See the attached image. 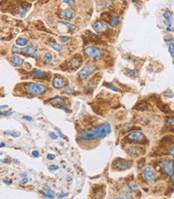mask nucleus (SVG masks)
<instances>
[{
	"instance_id": "obj_48",
	"label": "nucleus",
	"mask_w": 174,
	"mask_h": 199,
	"mask_svg": "<svg viewBox=\"0 0 174 199\" xmlns=\"http://www.w3.org/2000/svg\"><path fill=\"white\" fill-rule=\"evenodd\" d=\"M65 3H67L68 5H69V6H71V5H72V3H73V2H70V1H67V0H64L63 1Z\"/></svg>"
},
{
	"instance_id": "obj_20",
	"label": "nucleus",
	"mask_w": 174,
	"mask_h": 199,
	"mask_svg": "<svg viewBox=\"0 0 174 199\" xmlns=\"http://www.w3.org/2000/svg\"><path fill=\"white\" fill-rule=\"evenodd\" d=\"M119 17L118 16V15H115V16H112L111 19H110V20L108 21V23H109V25L111 26V27H116V25H117V23H119Z\"/></svg>"
},
{
	"instance_id": "obj_30",
	"label": "nucleus",
	"mask_w": 174,
	"mask_h": 199,
	"mask_svg": "<svg viewBox=\"0 0 174 199\" xmlns=\"http://www.w3.org/2000/svg\"><path fill=\"white\" fill-rule=\"evenodd\" d=\"M169 51L171 54L172 57H173V56H174V44H173V40L171 41V43L169 45Z\"/></svg>"
},
{
	"instance_id": "obj_39",
	"label": "nucleus",
	"mask_w": 174,
	"mask_h": 199,
	"mask_svg": "<svg viewBox=\"0 0 174 199\" xmlns=\"http://www.w3.org/2000/svg\"><path fill=\"white\" fill-rule=\"evenodd\" d=\"M43 195H44L45 197H48V198H53V197H54V194H48V193H44Z\"/></svg>"
},
{
	"instance_id": "obj_47",
	"label": "nucleus",
	"mask_w": 174,
	"mask_h": 199,
	"mask_svg": "<svg viewBox=\"0 0 174 199\" xmlns=\"http://www.w3.org/2000/svg\"><path fill=\"white\" fill-rule=\"evenodd\" d=\"M20 176H21L22 177H23V178H25V177H27V174L26 173H20Z\"/></svg>"
},
{
	"instance_id": "obj_4",
	"label": "nucleus",
	"mask_w": 174,
	"mask_h": 199,
	"mask_svg": "<svg viewBox=\"0 0 174 199\" xmlns=\"http://www.w3.org/2000/svg\"><path fill=\"white\" fill-rule=\"evenodd\" d=\"M127 138L130 141H133L134 143L137 144H144L145 141H147L145 135L142 133L141 132H132L127 136Z\"/></svg>"
},
{
	"instance_id": "obj_8",
	"label": "nucleus",
	"mask_w": 174,
	"mask_h": 199,
	"mask_svg": "<svg viewBox=\"0 0 174 199\" xmlns=\"http://www.w3.org/2000/svg\"><path fill=\"white\" fill-rule=\"evenodd\" d=\"M95 70H96V66L94 64H88L80 70V71L79 72V76L82 79H84V78L92 74Z\"/></svg>"
},
{
	"instance_id": "obj_51",
	"label": "nucleus",
	"mask_w": 174,
	"mask_h": 199,
	"mask_svg": "<svg viewBox=\"0 0 174 199\" xmlns=\"http://www.w3.org/2000/svg\"><path fill=\"white\" fill-rule=\"evenodd\" d=\"M5 145H6L5 143H1V144H0V146H1V147H4Z\"/></svg>"
},
{
	"instance_id": "obj_16",
	"label": "nucleus",
	"mask_w": 174,
	"mask_h": 199,
	"mask_svg": "<svg viewBox=\"0 0 174 199\" xmlns=\"http://www.w3.org/2000/svg\"><path fill=\"white\" fill-rule=\"evenodd\" d=\"M164 17H165V23L168 27H170L172 23V12L167 11L164 13Z\"/></svg>"
},
{
	"instance_id": "obj_32",
	"label": "nucleus",
	"mask_w": 174,
	"mask_h": 199,
	"mask_svg": "<svg viewBox=\"0 0 174 199\" xmlns=\"http://www.w3.org/2000/svg\"><path fill=\"white\" fill-rule=\"evenodd\" d=\"M44 190L45 191V193H48V194H54V191L49 187L48 185H44Z\"/></svg>"
},
{
	"instance_id": "obj_35",
	"label": "nucleus",
	"mask_w": 174,
	"mask_h": 199,
	"mask_svg": "<svg viewBox=\"0 0 174 199\" xmlns=\"http://www.w3.org/2000/svg\"><path fill=\"white\" fill-rule=\"evenodd\" d=\"M27 10L23 9V8H22L21 7L19 8V14H20V15H24L27 13Z\"/></svg>"
},
{
	"instance_id": "obj_49",
	"label": "nucleus",
	"mask_w": 174,
	"mask_h": 199,
	"mask_svg": "<svg viewBox=\"0 0 174 199\" xmlns=\"http://www.w3.org/2000/svg\"><path fill=\"white\" fill-rule=\"evenodd\" d=\"M3 182L6 183V184H11V183H12V182H11V181L8 182V180H3Z\"/></svg>"
},
{
	"instance_id": "obj_6",
	"label": "nucleus",
	"mask_w": 174,
	"mask_h": 199,
	"mask_svg": "<svg viewBox=\"0 0 174 199\" xmlns=\"http://www.w3.org/2000/svg\"><path fill=\"white\" fill-rule=\"evenodd\" d=\"M87 57L91 59H100L102 56V51L95 46H89L84 50Z\"/></svg>"
},
{
	"instance_id": "obj_7",
	"label": "nucleus",
	"mask_w": 174,
	"mask_h": 199,
	"mask_svg": "<svg viewBox=\"0 0 174 199\" xmlns=\"http://www.w3.org/2000/svg\"><path fill=\"white\" fill-rule=\"evenodd\" d=\"M131 165H132V162L130 161H127L122 158H117L114 161L112 166L118 170H125L129 169Z\"/></svg>"
},
{
	"instance_id": "obj_12",
	"label": "nucleus",
	"mask_w": 174,
	"mask_h": 199,
	"mask_svg": "<svg viewBox=\"0 0 174 199\" xmlns=\"http://www.w3.org/2000/svg\"><path fill=\"white\" fill-rule=\"evenodd\" d=\"M60 16L63 18V19H71L75 16V12L68 10V9H65V10H62L60 12Z\"/></svg>"
},
{
	"instance_id": "obj_24",
	"label": "nucleus",
	"mask_w": 174,
	"mask_h": 199,
	"mask_svg": "<svg viewBox=\"0 0 174 199\" xmlns=\"http://www.w3.org/2000/svg\"><path fill=\"white\" fill-rule=\"evenodd\" d=\"M44 61H45L47 64L51 63V61H52V56H51V54L49 53V52L46 53L45 55H44Z\"/></svg>"
},
{
	"instance_id": "obj_17",
	"label": "nucleus",
	"mask_w": 174,
	"mask_h": 199,
	"mask_svg": "<svg viewBox=\"0 0 174 199\" xmlns=\"http://www.w3.org/2000/svg\"><path fill=\"white\" fill-rule=\"evenodd\" d=\"M10 59H11V61H12L17 66H20L24 63V59H23V58H21L20 56H17V55H13L12 56H11Z\"/></svg>"
},
{
	"instance_id": "obj_15",
	"label": "nucleus",
	"mask_w": 174,
	"mask_h": 199,
	"mask_svg": "<svg viewBox=\"0 0 174 199\" xmlns=\"http://www.w3.org/2000/svg\"><path fill=\"white\" fill-rule=\"evenodd\" d=\"M127 152L128 154H130L131 156H138V154H140V152H142V149L141 148H139L137 146H129L128 147L127 149Z\"/></svg>"
},
{
	"instance_id": "obj_25",
	"label": "nucleus",
	"mask_w": 174,
	"mask_h": 199,
	"mask_svg": "<svg viewBox=\"0 0 174 199\" xmlns=\"http://www.w3.org/2000/svg\"><path fill=\"white\" fill-rule=\"evenodd\" d=\"M112 199H131V194L127 193V194H123L117 197H114Z\"/></svg>"
},
{
	"instance_id": "obj_21",
	"label": "nucleus",
	"mask_w": 174,
	"mask_h": 199,
	"mask_svg": "<svg viewBox=\"0 0 174 199\" xmlns=\"http://www.w3.org/2000/svg\"><path fill=\"white\" fill-rule=\"evenodd\" d=\"M28 43V40L25 38H23V37H19L16 39V44L19 45L20 47H23V46H26Z\"/></svg>"
},
{
	"instance_id": "obj_34",
	"label": "nucleus",
	"mask_w": 174,
	"mask_h": 199,
	"mask_svg": "<svg viewBox=\"0 0 174 199\" xmlns=\"http://www.w3.org/2000/svg\"><path fill=\"white\" fill-rule=\"evenodd\" d=\"M59 169V167L58 166V165H50L49 166V170L50 171H55V170H58Z\"/></svg>"
},
{
	"instance_id": "obj_50",
	"label": "nucleus",
	"mask_w": 174,
	"mask_h": 199,
	"mask_svg": "<svg viewBox=\"0 0 174 199\" xmlns=\"http://www.w3.org/2000/svg\"><path fill=\"white\" fill-rule=\"evenodd\" d=\"M8 108L7 105H0V109H4V108Z\"/></svg>"
},
{
	"instance_id": "obj_45",
	"label": "nucleus",
	"mask_w": 174,
	"mask_h": 199,
	"mask_svg": "<svg viewBox=\"0 0 174 199\" xmlns=\"http://www.w3.org/2000/svg\"><path fill=\"white\" fill-rule=\"evenodd\" d=\"M68 195V193H64V194L58 195V198H62V197H67Z\"/></svg>"
},
{
	"instance_id": "obj_11",
	"label": "nucleus",
	"mask_w": 174,
	"mask_h": 199,
	"mask_svg": "<svg viewBox=\"0 0 174 199\" xmlns=\"http://www.w3.org/2000/svg\"><path fill=\"white\" fill-rule=\"evenodd\" d=\"M144 175H145V179L148 182H153L155 180V173L153 170V169L149 166H146L144 170Z\"/></svg>"
},
{
	"instance_id": "obj_46",
	"label": "nucleus",
	"mask_w": 174,
	"mask_h": 199,
	"mask_svg": "<svg viewBox=\"0 0 174 199\" xmlns=\"http://www.w3.org/2000/svg\"><path fill=\"white\" fill-rule=\"evenodd\" d=\"M27 181H28V179H27V177H25V178H23V180H22L21 183H22V184H25V183H27Z\"/></svg>"
},
{
	"instance_id": "obj_36",
	"label": "nucleus",
	"mask_w": 174,
	"mask_h": 199,
	"mask_svg": "<svg viewBox=\"0 0 174 199\" xmlns=\"http://www.w3.org/2000/svg\"><path fill=\"white\" fill-rule=\"evenodd\" d=\"M49 135H50V137L51 138V139H53V140H56L57 138H58V136L55 133V132H50Z\"/></svg>"
},
{
	"instance_id": "obj_5",
	"label": "nucleus",
	"mask_w": 174,
	"mask_h": 199,
	"mask_svg": "<svg viewBox=\"0 0 174 199\" xmlns=\"http://www.w3.org/2000/svg\"><path fill=\"white\" fill-rule=\"evenodd\" d=\"M162 170L171 177L172 183H173L174 163L172 160H165L162 161Z\"/></svg>"
},
{
	"instance_id": "obj_18",
	"label": "nucleus",
	"mask_w": 174,
	"mask_h": 199,
	"mask_svg": "<svg viewBox=\"0 0 174 199\" xmlns=\"http://www.w3.org/2000/svg\"><path fill=\"white\" fill-rule=\"evenodd\" d=\"M157 107L160 108V110H161L162 112H164L165 113H168L170 112V108L168 104H163L162 102L160 100L159 102H157Z\"/></svg>"
},
{
	"instance_id": "obj_29",
	"label": "nucleus",
	"mask_w": 174,
	"mask_h": 199,
	"mask_svg": "<svg viewBox=\"0 0 174 199\" xmlns=\"http://www.w3.org/2000/svg\"><path fill=\"white\" fill-rule=\"evenodd\" d=\"M128 185L130 190H132V191H137L138 190V187L137 185H136V183L134 182H129L128 183Z\"/></svg>"
},
{
	"instance_id": "obj_19",
	"label": "nucleus",
	"mask_w": 174,
	"mask_h": 199,
	"mask_svg": "<svg viewBox=\"0 0 174 199\" xmlns=\"http://www.w3.org/2000/svg\"><path fill=\"white\" fill-rule=\"evenodd\" d=\"M149 108H150V106L147 103H143V104L140 103V104H137L134 107V109L139 110V111H145V110H147Z\"/></svg>"
},
{
	"instance_id": "obj_14",
	"label": "nucleus",
	"mask_w": 174,
	"mask_h": 199,
	"mask_svg": "<svg viewBox=\"0 0 174 199\" xmlns=\"http://www.w3.org/2000/svg\"><path fill=\"white\" fill-rule=\"evenodd\" d=\"M31 73L37 78V79H45V78L47 76V72L44 71H42L39 69H33Z\"/></svg>"
},
{
	"instance_id": "obj_9",
	"label": "nucleus",
	"mask_w": 174,
	"mask_h": 199,
	"mask_svg": "<svg viewBox=\"0 0 174 199\" xmlns=\"http://www.w3.org/2000/svg\"><path fill=\"white\" fill-rule=\"evenodd\" d=\"M93 29L98 33H105L108 30V27L104 23L97 20L93 23Z\"/></svg>"
},
{
	"instance_id": "obj_38",
	"label": "nucleus",
	"mask_w": 174,
	"mask_h": 199,
	"mask_svg": "<svg viewBox=\"0 0 174 199\" xmlns=\"http://www.w3.org/2000/svg\"><path fill=\"white\" fill-rule=\"evenodd\" d=\"M60 40L63 42V43H66V42H68V40L69 39V38L68 37V36H60Z\"/></svg>"
},
{
	"instance_id": "obj_33",
	"label": "nucleus",
	"mask_w": 174,
	"mask_h": 199,
	"mask_svg": "<svg viewBox=\"0 0 174 199\" xmlns=\"http://www.w3.org/2000/svg\"><path fill=\"white\" fill-rule=\"evenodd\" d=\"M11 114H12V112H9V111H3L2 112H0V116H3V117H9L10 116Z\"/></svg>"
},
{
	"instance_id": "obj_1",
	"label": "nucleus",
	"mask_w": 174,
	"mask_h": 199,
	"mask_svg": "<svg viewBox=\"0 0 174 199\" xmlns=\"http://www.w3.org/2000/svg\"><path fill=\"white\" fill-rule=\"evenodd\" d=\"M111 132V125L109 123H103L96 126L92 131L83 129L79 134L78 139L82 141L95 140L107 136Z\"/></svg>"
},
{
	"instance_id": "obj_13",
	"label": "nucleus",
	"mask_w": 174,
	"mask_h": 199,
	"mask_svg": "<svg viewBox=\"0 0 174 199\" xmlns=\"http://www.w3.org/2000/svg\"><path fill=\"white\" fill-rule=\"evenodd\" d=\"M52 83L53 86L56 88H61L64 86V80L63 78L59 77V76H56L53 78L52 80Z\"/></svg>"
},
{
	"instance_id": "obj_26",
	"label": "nucleus",
	"mask_w": 174,
	"mask_h": 199,
	"mask_svg": "<svg viewBox=\"0 0 174 199\" xmlns=\"http://www.w3.org/2000/svg\"><path fill=\"white\" fill-rule=\"evenodd\" d=\"M100 18H101L102 19H104L105 21H106V20H107V21H109L110 19L112 18V16H111L110 13H108V12H104V13L101 14Z\"/></svg>"
},
{
	"instance_id": "obj_28",
	"label": "nucleus",
	"mask_w": 174,
	"mask_h": 199,
	"mask_svg": "<svg viewBox=\"0 0 174 199\" xmlns=\"http://www.w3.org/2000/svg\"><path fill=\"white\" fill-rule=\"evenodd\" d=\"M125 71H126V72H127V73H128L129 76H133V77H136V76H137V75H138V71H137L136 70H132V69L126 68Z\"/></svg>"
},
{
	"instance_id": "obj_44",
	"label": "nucleus",
	"mask_w": 174,
	"mask_h": 199,
	"mask_svg": "<svg viewBox=\"0 0 174 199\" xmlns=\"http://www.w3.org/2000/svg\"><path fill=\"white\" fill-rule=\"evenodd\" d=\"M23 118L24 120H28V121H31V120H33L32 117H29V116H24V117H23Z\"/></svg>"
},
{
	"instance_id": "obj_31",
	"label": "nucleus",
	"mask_w": 174,
	"mask_h": 199,
	"mask_svg": "<svg viewBox=\"0 0 174 199\" xmlns=\"http://www.w3.org/2000/svg\"><path fill=\"white\" fill-rule=\"evenodd\" d=\"M59 23H63V24H64V25H66V26H68V27H70V28H71V29H75V25H73V24H71V23H68V22H65V21H59Z\"/></svg>"
},
{
	"instance_id": "obj_27",
	"label": "nucleus",
	"mask_w": 174,
	"mask_h": 199,
	"mask_svg": "<svg viewBox=\"0 0 174 199\" xmlns=\"http://www.w3.org/2000/svg\"><path fill=\"white\" fill-rule=\"evenodd\" d=\"M104 86H106V87H107L108 88H110L111 90H112V91H115V92H119V88H116V87L114 85V84H112V83H104Z\"/></svg>"
},
{
	"instance_id": "obj_22",
	"label": "nucleus",
	"mask_w": 174,
	"mask_h": 199,
	"mask_svg": "<svg viewBox=\"0 0 174 199\" xmlns=\"http://www.w3.org/2000/svg\"><path fill=\"white\" fill-rule=\"evenodd\" d=\"M48 45H49L51 48H53L54 50H56V51H61L63 50V46H62L61 44H57V43H49Z\"/></svg>"
},
{
	"instance_id": "obj_41",
	"label": "nucleus",
	"mask_w": 174,
	"mask_h": 199,
	"mask_svg": "<svg viewBox=\"0 0 174 199\" xmlns=\"http://www.w3.org/2000/svg\"><path fill=\"white\" fill-rule=\"evenodd\" d=\"M173 151H174V149H173V145H172V146H171V148H169V155H171L172 156H173V155H174Z\"/></svg>"
},
{
	"instance_id": "obj_43",
	"label": "nucleus",
	"mask_w": 174,
	"mask_h": 199,
	"mask_svg": "<svg viewBox=\"0 0 174 199\" xmlns=\"http://www.w3.org/2000/svg\"><path fill=\"white\" fill-rule=\"evenodd\" d=\"M56 132H58V133H59V137H63V138H65V137H64V135H63V133H62V132H61V131H60V130H59V129H57V128H56Z\"/></svg>"
},
{
	"instance_id": "obj_40",
	"label": "nucleus",
	"mask_w": 174,
	"mask_h": 199,
	"mask_svg": "<svg viewBox=\"0 0 174 199\" xmlns=\"http://www.w3.org/2000/svg\"><path fill=\"white\" fill-rule=\"evenodd\" d=\"M32 155H33V156H35V158H39V151H37V150H33V151H32Z\"/></svg>"
},
{
	"instance_id": "obj_3",
	"label": "nucleus",
	"mask_w": 174,
	"mask_h": 199,
	"mask_svg": "<svg viewBox=\"0 0 174 199\" xmlns=\"http://www.w3.org/2000/svg\"><path fill=\"white\" fill-rule=\"evenodd\" d=\"M12 50L15 52L23 54V55L30 56H32V57H38L39 56V52H38L37 48L35 47H34V46H28V47H23V48H19V47H18L16 46H14Z\"/></svg>"
},
{
	"instance_id": "obj_10",
	"label": "nucleus",
	"mask_w": 174,
	"mask_h": 199,
	"mask_svg": "<svg viewBox=\"0 0 174 199\" xmlns=\"http://www.w3.org/2000/svg\"><path fill=\"white\" fill-rule=\"evenodd\" d=\"M82 63V56L80 55H76L73 58H71L69 61V66L71 68V69L76 70L79 68Z\"/></svg>"
},
{
	"instance_id": "obj_37",
	"label": "nucleus",
	"mask_w": 174,
	"mask_h": 199,
	"mask_svg": "<svg viewBox=\"0 0 174 199\" xmlns=\"http://www.w3.org/2000/svg\"><path fill=\"white\" fill-rule=\"evenodd\" d=\"M73 91H74V88H73L72 87H69V88H66V89L64 90V92H66V93H71V92H73Z\"/></svg>"
},
{
	"instance_id": "obj_23",
	"label": "nucleus",
	"mask_w": 174,
	"mask_h": 199,
	"mask_svg": "<svg viewBox=\"0 0 174 199\" xmlns=\"http://www.w3.org/2000/svg\"><path fill=\"white\" fill-rule=\"evenodd\" d=\"M6 133L7 134H9V135H10V136H12V137H19L20 135H21V133L19 132H18V131H14V130H8V131H6Z\"/></svg>"
},
{
	"instance_id": "obj_2",
	"label": "nucleus",
	"mask_w": 174,
	"mask_h": 199,
	"mask_svg": "<svg viewBox=\"0 0 174 199\" xmlns=\"http://www.w3.org/2000/svg\"><path fill=\"white\" fill-rule=\"evenodd\" d=\"M26 92L32 96H39L44 94L47 89V87L43 83H27L25 85Z\"/></svg>"
},
{
	"instance_id": "obj_42",
	"label": "nucleus",
	"mask_w": 174,
	"mask_h": 199,
	"mask_svg": "<svg viewBox=\"0 0 174 199\" xmlns=\"http://www.w3.org/2000/svg\"><path fill=\"white\" fill-rule=\"evenodd\" d=\"M47 158L48 159V160H54L56 158V156L55 155H53V154H48L47 156Z\"/></svg>"
}]
</instances>
